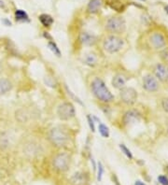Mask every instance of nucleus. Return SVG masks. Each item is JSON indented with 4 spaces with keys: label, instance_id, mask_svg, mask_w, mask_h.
<instances>
[{
    "label": "nucleus",
    "instance_id": "obj_1",
    "mask_svg": "<svg viewBox=\"0 0 168 185\" xmlns=\"http://www.w3.org/2000/svg\"><path fill=\"white\" fill-rule=\"evenodd\" d=\"M91 89L94 96L101 102L109 103L114 100V95L100 78H94L93 80L91 83Z\"/></svg>",
    "mask_w": 168,
    "mask_h": 185
},
{
    "label": "nucleus",
    "instance_id": "obj_2",
    "mask_svg": "<svg viewBox=\"0 0 168 185\" xmlns=\"http://www.w3.org/2000/svg\"><path fill=\"white\" fill-rule=\"evenodd\" d=\"M49 139L55 147H64L69 141V136L61 127H53L49 133Z\"/></svg>",
    "mask_w": 168,
    "mask_h": 185
},
{
    "label": "nucleus",
    "instance_id": "obj_3",
    "mask_svg": "<svg viewBox=\"0 0 168 185\" xmlns=\"http://www.w3.org/2000/svg\"><path fill=\"white\" fill-rule=\"evenodd\" d=\"M124 42L122 38L119 37L117 36L111 35L106 37V40L103 42V48L104 50L108 53H116L120 52L123 48Z\"/></svg>",
    "mask_w": 168,
    "mask_h": 185
},
{
    "label": "nucleus",
    "instance_id": "obj_4",
    "mask_svg": "<svg viewBox=\"0 0 168 185\" xmlns=\"http://www.w3.org/2000/svg\"><path fill=\"white\" fill-rule=\"evenodd\" d=\"M57 116L62 121H69L73 119L76 115L75 107L70 102H64L57 108Z\"/></svg>",
    "mask_w": 168,
    "mask_h": 185
},
{
    "label": "nucleus",
    "instance_id": "obj_5",
    "mask_svg": "<svg viewBox=\"0 0 168 185\" xmlns=\"http://www.w3.org/2000/svg\"><path fill=\"white\" fill-rule=\"evenodd\" d=\"M69 164H70V156L66 152H60L56 154L52 160L53 168L59 172L66 171L69 167Z\"/></svg>",
    "mask_w": 168,
    "mask_h": 185
},
{
    "label": "nucleus",
    "instance_id": "obj_6",
    "mask_svg": "<svg viewBox=\"0 0 168 185\" xmlns=\"http://www.w3.org/2000/svg\"><path fill=\"white\" fill-rule=\"evenodd\" d=\"M125 21L122 17H111L110 19H108L106 24V28L107 30L115 34L122 33L125 30Z\"/></svg>",
    "mask_w": 168,
    "mask_h": 185
},
{
    "label": "nucleus",
    "instance_id": "obj_7",
    "mask_svg": "<svg viewBox=\"0 0 168 185\" xmlns=\"http://www.w3.org/2000/svg\"><path fill=\"white\" fill-rule=\"evenodd\" d=\"M121 99L127 105H133L137 100V92L132 87H124L120 93Z\"/></svg>",
    "mask_w": 168,
    "mask_h": 185
},
{
    "label": "nucleus",
    "instance_id": "obj_8",
    "mask_svg": "<svg viewBox=\"0 0 168 185\" xmlns=\"http://www.w3.org/2000/svg\"><path fill=\"white\" fill-rule=\"evenodd\" d=\"M149 41H150V44L155 50H162L166 45V40L164 36L159 32H155L151 34L150 36Z\"/></svg>",
    "mask_w": 168,
    "mask_h": 185
},
{
    "label": "nucleus",
    "instance_id": "obj_9",
    "mask_svg": "<svg viewBox=\"0 0 168 185\" xmlns=\"http://www.w3.org/2000/svg\"><path fill=\"white\" fill-rule=\"evenodd\" d=\"M143 88L147 92H156L159 90V82L152 75H147L143 78Z\"/></svg>",
    "mask_w": 168,
    "mask_h": 185
},
{
    "label": "nucleus",
    "instance_id": "obj_10",
    "mask_svg": "<svg viewBox=\"0 0 168 185\" xmlns=\"http://www.w3.org/2000/svg\"><path fill=\"white\" fill-rule=\"evenodd\" d=\"M140 120V114L135 110H129L125 112L122 118V123L124 125H130Z\"/></svg>",
    "mask_w": 168,
    "mask_h": 185
},
{
    "label": "nucleus",
    "instance_id": "obj_11",
    "mask_svg": "<svg viewBox=\"0 0 168 185\" xmlns=\"http://www.w3.org/2000/svg\"><path fill=\"white\" fill-rule=\"evenodd\" d=\"M80 41L85 46H94L97 42V37L90 32H81L80 34Z\"/></svg>",
    "mask_w": 168,
    "mask_h": 185
},
{
    "label": "nucleus",
    "instance_id": "obj_12",
    "mask_svg": "<svg viewBox=\"0 0 168 185\" xmlns=\"http://www.w3.org/2000/svg\"><path fill=\"white\" fill-rule=\"evenodd\" d=\"M69 181L71 185H87L88 176L84 172H77L72 175Z\"/></svg>",
    "mask_w": 168,
    "mask_h": 185
},
{
    "label": "nucleus",
    "instance_id": "obj_13",
    "mask_svg": "<svg viewBox=\"0 0 168 185\" xmlns=\"http://www.w3.org/2000/svg\"><path fill=\"white\" fill-rule=\"evenodd\" d=\"M154 75L156 79L160 80L162 81H166L167 78V69L166 66L163 64H157L154 67Z\"/></svg>",
    "mask_w": 168,
    "mask_h": 185
},
{
    "label": "nucleus",
    "instance_id": "obj_14",
    "mask_svg": "<svg viewBox=\"0 0 168 185\" xmlns=\"http://www.w3.org/2000/svg\"><path fill=\"white\" fill-rule=\"evenodd\" d=\"M111 83H112L113 87H115L116 89L122 90L126 85V79L122 74H117L113 77Z\"/></svg>",
    "mask_w": 168,
    "mask_h": 185
},
{
    "label": "nucleus",
    "instance_id": "obj_15",
    "mask_svg": "<svg viewBox=\"0 0 168 185\" xmlns=\"http://www.w3.org/2000/svg\"><path fill=\"white\" fill-rule=\"evenodd\" d=\"M12 88V84L8 79H0V95H3L9 92Z\"/></svg>",
    "mask_w": 168,
    "mask_h": 185
},
{
    "label": "nucleus",
    "instance_id": "obj_16",
    "mask_svg": "<svg viewBox=\"0 0 168 185\" xmlns=\"http://www.w3.org/2000/svg\"><path fill=\"white\" fill-rule=\"evenodd\" d=\"M102 5L101 0H91L88 4V11L90 13H96Z\"/></svg>",
    "mask_w": 168,
    "mask_h": 185
},
{
    "label": "nucleus",
    "instance_id": "obj_17",
    "mask_svg": "<svg viewBox=\"0 0 168 185\" xmlns=\"http://www.w3.org/2000/svg\"><path fill=\"white\" fill-rule=\"evenodd\" d=\"M84 63L89 65V66H92L94 67V65H96L97 64V57L94 53H88L85 55L84 57Z\"/></svg>",
    "mask_w": 168,
    "mask_h": 185
},
{
    "label": "nucleus",
    "instance_id": "obj_18",
    "mask_svg": "<svg viewBox=\"0 0 168 185\" xmlns=\"http://www.w3.org/2000/svg\"><path fill=\"white\" fill-rule=\"evenodd\" d=\"M39 21L45 27H50L53 24V18L49 14H41L39 16Z\"/></svg>",
    "mask_w": 168,
    "mask_h": 185
},
{
    "label": "nucleus",
    "instance_id": "obj_19",
    "mask_svg": "<svg viewBox=\"0 0 168 185\" xmlns=\"http://www.w3.org/2000/svg\"><path fill=\"white\" fill-rule=\"evenodd\" d=\"M9 145L8 136L6 133L0 134V150H6Z\"/></svg>",
    "mask_w": 168,
    "mask_h": 185
},
{
    "label": "nucleus",
    "instance_id": "obj_20",
    "mask_svg": "<svg viewBox=\"0 0 168 185\" xmlns=\"http://www.w3.org/2000/svg\"><path fill=\"white\" fill-rule=\"evenodd\" d=\"M109 5L113 9H115V11H117L119 12L123 11L124 8H125L124 5L122 4V1H120V0H112V1L109 3Z\"/></svg>",
    "mask_w": 168,
    "mask_h": 185
},
{
    "label": "nucleus",
    "instance_id": "obj_21",
    "mask_svg": "<svg viewBox=\"0 0 168 185\" xmlns=\"http://www.w3.org/2000/svg\"><path fill=\"white\" fill-rule=\"evenodd\" d=\"M98 130H99V133L100 135L102 136L103 138L105 139H107L109 138V135H110V132H109V129L106 125H105L104 123H99V126H98Z\"/></svg>",
    "mask_w": 168,
    "mask_h": 185
},
{
    "label": "nucleus",
    "instance_id": "obj_22",
    "mask_svg": "<svg viewBox=\"0 0 168 185\" xmlns=\"http://www.w3.org/2000/svg\"><path fill=\"white\" fill-rule=\"evenodd\" d=\"M15 18L17 21H25L28 20V15L23 9H18L15 11Z\"/></svg>",
    "mask_w": 168,
    "mask_h": 185
},
{
    "label": "nucleus",
    "instance_id": "obj_23",
    "mask_svg": "<svg viewBox=\"0 0 168 185\" xmlns=\"http://www.w3.org/2000/svg\"><path fill=\"white\" fill-rule=\"evenodd\" d=\"M48 47H49V49H50V50H51L56 56H58V57L61 56L60 49L58 48V46H57L53 41H52V40L49 41V42H48Z\"/></svg>",
    "mask_w": 168,
    "mask_h": 185
},
{
    "label": "nucleus",
    "instance_id": "obj_24",
    "mask_svg": "<svg viewBox=\"0 0 168 185\" xmlns=\"http://www.w3.org/2000/svg\"><path fill=\"white\" fill-rule=\"evenodd\" d=\"M160 58L163 62L168 64V47H164L160 52Z\"/></svg>",
    "mask_w": 168,
    "mask_h": 185
},
{
    "label": "nucleus",
    "instance_id": "obj_25",
    "mask_svg": "<svg viewBox=\"0 0 168 185\" xmlns=\"http://www.w3.org/2000/svg\"><path fill=\"white\" fill-rule=\"evenodd\" d=\"M120 149H121L122 152L126 155V157H127V158L133 159V154H132L131 151H130L129 149H128L124 144H120Z\"/></svg>",
    "mask_w": 168,
    "mask_h": 185
},
{
    "label": "nucleus",
    "instance_id": "obj_26",
    "mask_svg": "<svg viewBox=\"0 0 168 185\" xmlns=\"http://www.w3.org/2000/svg\"><path fill=\"white\" fill-rule=\"evenodd\" d=\"M103 174H104V167H103L102 163L99 162L98 163V171H97V180L98 181H101Z\"/></svg>",
    "mask_w": 168,
    "mask_h": 185
},
{
    "label": "nucleus",
    "instance_id": "obj_27",
    "mask_svg": "<svg viewBox=\"0 0 168 185\" xmlns=\"http://www.w3.org/2000/svg\"><path fill=\"white\" fill-rule=\"evenodd\" d=\"M87 121H88V124H89V127H90L92 132H95V125H94V121L93 116L91 115H87Z\"/></svg>",
    "mask_w": 168,
    "mask_h": 185
},
{
    "label": "nucleus",
    "instance_id": "obj_28",
    "mask_svg": "<svg viewBox=\"0 0 168 185\" xmlns=\"http://www.w3.org/2000/svg\"><path fill=\"white\" fill-rule=\"evenodd\" d=\"M158 180L162 185H168V178L166 176H163V175H161V176L158 177Z\"/></svg>",
    "mask_w": 168,
    "mask_h": 185
},
{
    "label": "nucleus",
    "instance_id": "obj_29",
    "mask_svg": "<svg viewBox=\"0 0 168 185\" xmlns=\"http://www.w3.org/2000/svg\"><path fill=\"white\" fill-rule=\"evenodd\" d=\"M162 107H163V110L168 113V97H166V98H163V101H162Z\"/></svg>",
    "mask_w": 168,
    "mask_h": 185
},
{
    "label": "nucleus",
    "instance_id": "obj_30",
    "mask_svg": "<svg viewBox=\"0 0 168 185\" xmlns=\"http://www.w3.org/2000/svg\"><path fill=\"white\" fill-rule=\"evenodd\" d=\"M135 185H146L144 182H142L141 180H136L135 181Z\"/></svg>",
    "mask_w": 168,
    "mask_h": 185
},
{
    "label": "nucleus",
    "instance_id": "obj_31",
    "mask_svg": "<svg viewBox=\"0 0 168 185\" xmlns=\"http://www.w3.org/2000/svg\"><path fill=\"white\" fill-rule=\"evenodd\" d=\"M3 22H4V23H7V25H11V22H8V20H4Z\"/></svg>",
    "mask_w": 168,
    "mask_h": 185
},
{
    "label": "nucleus",
    "instance_id": "obj_32",
    "mask_svg": "<svg viewBox=\"0 0 168 185\" xmlns=\"http://www.w3.org/2000/svg\"><path fill=\"white\" fill-rule=\"evenodd\" d=\"M0 7H1V8H4V7H5V5H4L3 1H0Z\"/></svg>",
    "mask_w": 168,
    "mask_h": 185
},
{
    "label": "nucleus",
    "instance_id": "obj_33",
    "mask_svg": "<svg viewBox=\"0 0 168 185\" xmlns=\"http://www.w3.org/2000/svg\"><path fill=\"white\" fill-rule=\"evenodd\" d=\"M164 9H165V11L168 13V5L167 6H165V8H164Z\"/></svg>",
    "mask_w": 168,
    "mask_h": 185
},
{
    "label": "nucleus",
    "instance_id": "obj_34",
    "mask_svg": "<svg viewBox=\"0 0 168 185\" xmlns=\"http://www.w3.org/2000/svg\"><path fill=\"white\" fill-rule=\"evenodd\" d=\"M167 78H168V69H167Z\"/></svg>",
    "mask_w": 168,
    "mask_h": 185
},
{
    "label": "nucleus",
    "instance_id": "obj_35",
    "mask_svg": "<svg viewBox=\"0 0 168 185\" xmlns=\"http://www.w3.org/2000/svg\"><path fill=\"white\" fill-rule=\"evenodd\" d=\"M140 1H146V0H140Z\"/></svg>",
    "mask_w": 168,
    "mask_h": 185
}]
</instances>
